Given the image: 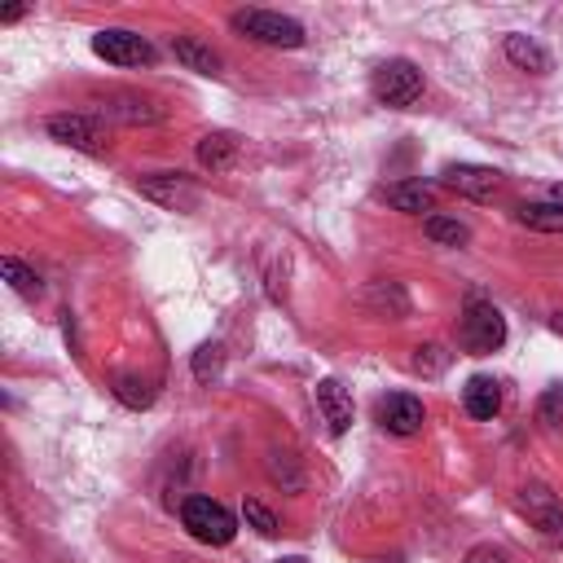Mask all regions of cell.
I'll use <instances>...</instances> for the list:
<instances>
[{
  "label": "cell",
  "instance_id": "cell-1",
  "mask_svg": "<svg viewBox=\"0 0 563 563\" xmlns=\"http://www.w3.org/2000/svg\"><path fill=\"white\" fill-rule=\"evenodd\" d=\"M233 32H242L255 45H268V49H300L309 41L296 19L277 14V10H238L233 14Z\"/></svg>",
  "mask_w": 563,
  "mask_h": 563
},
{
  "label": "cell",
  "instance_id": "cell-2",
  "mask_svg": "<svg viewBox=\"0 0 563 563\" xmlns=\"http://www.w3.org/2000/svg\"><path fill=\"white\" fill-rule=\"evenodd\" d=\"M181 524L203 545H229L238 537V519L216 497H185L181 502Z\"/></svg>",
  "mask_w": 563,
  "mask_h": 563
},
{
  "label": "cell",
  "instance_id": "cell-3",
  "mask_svg": "<svg viewBox=\"0 0 563 563\" xmlns=\"http://www.w3.org/2000/svg\"><path fill=\"white\" fill-rule=\"evenodd\" d=\"M458 340H462V348H467L471 357H489V353H497V348L506 344V318H502L493 305L471 300L467 313H462Z\"/></svg>",
  "mask_w": 563,
  "mask_h": 563
},
{
  "label": "cell",
  "instance_id": "cell-4",
  "mask_svg": "<svg viewBox=\"0 0 563 563\" xmlns=\"http://www.w3.org/2000/svg\"><path fill=\"white\" fill-rule=\"evenodd\" d=\"M375 97L392 111H410L423 97V71L410 58H392L375 71Z\"/></svg>",
  "mask_w": 563,
  "mask_h": 563
},
{
  "label": "cell",
  "instance_id": "cell-5",
  "mask_svg": "<svg viewBox=\"0 0 563 563\" xmlns=\"http://www.w3.org/2000/svg\"><path fill=\"white\" fill-rule=\"evenodd\" d=\"M137 189H141V198L159 203L163 211H194V207L203 203V194H198L194 176H185V172H154V176H137Z\"/></svg>",
  "mask_w": 563,
  "mask_h": 563
},
{
  "label": "cell",
  "instance_id": "cell-6",
  "mask_svg": "<svg viewBox=\"0 0 563 563\" xmlns=\"http://www.w3.org/2000/svg\"><path fill=\"white\" fill-rule=\"evenodd\" d=\"M93 54L111 67H150L154 62V45L137 32H124V27H111V32H97L93 36Z\"/></svg>",
  "mask_w": 563,
  "mask_h": 563
},
{
  "label": "cell",
  "instance_id": "cell-7",
  "mask_svg": "<svg viewBox=\"0 0 563 563\" xmlns=\"http://www.w3.org/2000/svg\"><path fill=\"white\" fill-rule=\"evenodd\" d=\"M45 133L80 154H102V124L93 115H80V111H62V115H49L45 119Z\"/></svg>",
  "mask_w": 563,
  "mask_h": 563
},
{
  "label": "cell",
  "instance_id": "cell-8",
  "mask_svg": "<svg viewBox=\"0 0 563 563\" xmlns=\"http://www.w3.org/2000/svg\"><path fill=\"white\" fill-rule=\"evenodd\" d=\"M440 181H445L449 189H458L462 198H475V203H489V198L502 189V172L480 168V163H449V168L440 172Z\"/></svg>",
  "mask_w": 563,
  "mask_h": 563
},
{
  "label": "cell",
  "instance_id": "cell-9",
  "mask_svg": "<svg viewBox=\"0 0 563 563\" xmlns=\"http://www.w3.org/2000/svg\"><path fill=\"white\" fill-rule=\"evenodd\" d=\"M423 423H427V410H423L418 397L392 392V397L379 401V427H383V432H392V436H418Z\"/></svg>",
  "mask_w": 563,
  "mask_h": 563
},
{
  "label": "cell",
  "instance_id": "cell-10",
  "mask_svg": "<svg viewBox=\"0 0 563 563\" xmlns=\"http://www.w3.org/2000/svg\"><path fill=\"white\" fill-rule=\"evenodd\" d=\"M318 410H322V418H326V427H331V436H344L348 427H353V392L340 383V379H322L318 383Z\"/></svg>",
  "mask_w": 563,
  "mask_h": 563
},
{
  "label": "cell",
  "instance_id": "cell-11",
  "mask_svg": "<svg viewBox=\"0 0 563 563\" xmlns=\"http://www.w3.org/2000/svg\"><path fill=\"white\" fill-rule=\"evenodd\" d=\"M524 510L545 541L563 545V506L550 497V489H524Z\"/></svg>",
  "mask_w": 563,
  "mask_h": 563
},
{
  "label": "cell",
  "instance_id": "cell-12",
  "mask_svg": "<svg viewBox=\"0 0 563 563\" xmlns=\"http://www.w3.org/2000/svg\"><path fill=\"white\" fill-rule=\"evenodd\" d=\"M462 405H467V414L480 418V423L497 418V414H502V383L489 379V375H475V379L462 388Z\"/></svg>",
  "mask_w": 563,
  "mask_h": 563
},
{
  "label": "cell",
  "instance_id": "cell-13",
  "mask_svg": "<svg viewBox=\"0 0 563 563\" xmlns=\"http://www.w3.org/2000/svg\"><path fill=\"white\" fill-rule=\"evenodd\" d=\"M194 154H198V163L207 172H229L238 163V154H242V141L233 133H207V137H198V150Z\"/></svg>",
  "mask_w": 563,
  "mask_h": 563
},
{
  "label": "cell",
  "instance_id": "cell-14",
  "mask_svg": "<svg viewBox=\"0 0 563 563\" xmlns=\"http://www.w3.org/2000/svg\"><path fill=\"white\" fill-rule=\"evenodd\" d=\"M172 58H176L185 71H194V76H220V54H216L211 45L194 41V36H176V41H172Z\"/></svg>",
  "mask_w": 563,
  "mask_h": 563
},
{
  "label": "cell",
  "instance_id": "cell-15",
  "mask_svg": "<svg viewBox=\"0 0 563 563\" xmlns=\"http://www.w3.org/2000/svg\"><path fill=\"white\" fill-rule=\"evenodd\" d=\"M388 203L397 211H410V216H423L436 207V189L423 185V181H401V185H388Z\"/></svg>",
  "mask_w": 563,
  "mask_h": 563
},
{
  "label": "cell",
  "instance_id": "cell-16",
  "mask_svg": "<svg viewBox=\"0 0 563 563\" xmlns=\"http://www.w3.org/2000/svg\"><path fill=\"white\" fill-rule=\"evenodd\" d=\"M506 58H510L519 71H532V76H545V71H550V54H545L532 36H506Z\"/></svg>",
  "mask_w": 563,
  "mask_h": 563
},
{
  "label": "cell",
  "instance_id": "cell-17",
  "mask_svg": "<svg viewBox=\"0 0 563 563\" xmlns=\"http://www.w3.org/2000/svg\"><path fill=\"white\" fill-rule=\"evenodd\" d=\"M515 220L537 233H563V207L559 203H524L515 207Z\"/></svg>",
  "mask_w": 563,
  "mask_h": 563
},
{
  "label": "cell",
  "instance_id": "cell-18",
  "mask_svg": "<svg viewBox=\"0 0 563 563\" xmlns=\"http://www.w3.org/2000/svg\"><path fill=\"white\" fill-rule=\"evenodd\" d=\"M111 392H115V401L128 405V410H150V405H154V383L141 379V375H119Z\"/></svg>",
  "mask_w": 563,
  "mask_h": 563
},
{
  "label": "cell",
  "instance_id": "cell-19",
  "mask_svg": "<svg viewBox=\"0 0 563 563\" xmlns=\"http://www.w3.org/2000/svg\"><path fill=\"white\" fill-rule=\"evenodd\" d=\"M0 273H5V282L23 296V300H41L45 296V287H41V277H36V268H27L23 260H14V255H5L0 260Z\"/></svg>",
  "mask_w": 563,
  "mask_h": 563
},
{
  "label": "cell",
  "instance_id": "cell-20",
  "mask_svg": "<svg viewBox=\"0 0 563 563\" xmlns=\"http://www.w3.org/2000/svg\"><path fill=\"white\" fill-rule=\"evenodd\" d=\"M423 233H427L436 246H462V242L471 238V229H467L462 220H453V216H427V220H423Z\"/></svg>",
  "mask_w": 563,
  "mask_h": 563
},
{
  "label": "cell",
  "instance_id": "cell-21",
  "mask_svg": "<svg viewBox=\"0 0 563 563\" xmlns=\"http://www.w3.org/2000/svg\"><path fill=\"white\" fill-rule=\"evenodd\" d=\"M106 115H111V119H124V124H154V119H159V111H154L146 97H133V93L115 97V102L106 106Z\"/></svg>",
  "mask_w": 563,
  "mask_h": 563
},
{
  "label": "cell",
  "instance_id": "cell-22",
  "mask_svg": "<svg viewBox=\"0 0 563 563\" xmlns=\"http://www.w3.org/2000/svg\"><path fill=\"white\" fill-rule=\"evenodd\" d=\"M370 305L375 309H392V318H405L410 313V300H405V291L397 287V282H375V287H370Z\"/></svg>",
  "mask_w": 563,
  "mask_h": 563
},
{
  "label": "cell",
  "instance_id": "cell-23",
  "mask_svg": "<svg viewBox=\"0 0 563 563\" xmlns=\"http://www.w3.org/2000/svg\"><path fill=\"white\" fill-rule=\"evenodd\" d=\"M445 366H449V353H445L440 344H423V348H414V375L436 379Z\"/></svg>",
  "mask_w": 563,
  "mask_h": 563
},
{
  "label": "cell",
  "instance_id": "cell-24",
  "mask_svg": "<svg viewBox=\"0 0 563 563\" xmlns=\"http://www.w3.org/2000/svg\"><path fill=\"white\" fill-rule=\"evenodd\" d=\"M242 519H246V528H255L260 537H277V515H273L264 502L246 497V502H242Z\"/></svg>",
  "mask_w": 563,
  "mask_h": 563
},
{
  "label": "cell",
  "instance_id": "cell-25",
  "mask_svg": "<svg viewBox=\"0 0 563 563\" xmlns=\"http://www.w3.org/2000/svg\"><path fill=\"white\" fill-rule=\"evenodd\" d=\"M220 366H225V348H220V344H203V348L194 353V379H198V383L216 379Z\"/></svg>",
  "mask_w": 563,
  "mask_h": 563
},
{
  "label": "cell",
  "instance_id": "cell-26",
  "mask_svg": "<svg viewBox=\"0 0 563 563\" xmlns=\"http://www.w3.org/2000/svg\"><path fill=\"white\" fill-rule=\"evenodd\" d=\"M268 471H273V480H277V484L287 480V489H300V484H305V480H300V471H296V462H291V453H287V462H277V453H273Z\"/></svg>",
  "mask_w": 563,
  "mask_h": 563
},
{
  "label": "cell",
  "instance_id": "cell-27",
  "mask_svg": "<svg viewBox=\"0 0 563 563\" xmlns=\"http://www.w3.org/2000/svg\"><path fill=\"white\" fill-rule=\"evenodd\" d=\"M462 563H510V554L502 545H471Z\"/></svg>",
  "mask_w": 563,
  "mask_h": 563
},
{
  "label": "cell",
  "instance_id": "cell-28",
  "mask_svg": "<svg viewBox=\"0 0 563 563\" xmlns=\"http://www.w3.org/2000/svg\"><path fill=\"white\" fill-rule=\"evenodd\" d=\"M559 401H563V388H550V397L541 401V418H545V423L554 418V405H559Z\"/></svg>",
  "mask_w": 563,
  "mask_h": 563
},
{
  "label": "cell",
  "instance_id": "cell-29",
  "mask_svg": "<svg viewBox=\"0 0 563 563\" xmlns=\"http://www.w3.org/2000/svg\"><path fill=\"white\" fill-rule=\"evenodd\" d=\"M23 14H27V5H10V10H5V14H0V23H19V19H23Z\"/></svg>",
  "mask_w": 563,
  "mask_h": 563
},
{
  "label": "cell",
  "instance_id": "cell-30",
  "mask_svg": "<svg viewBox=\"0 0 563 563\" xmlns=\"http://www.w3.org/2000/svg\"><path fill=\"white\" fill-rule=\"evenodd\" d=\"M550 331H554V335H563V309H559V313L550 318Z\"/></svg>",
  "mask_w": 563,
  "mask_h": 563
},
{
  "label": "cell",
  "instance_id": "cell-31",
  "mask_svg": "<svg viewBox=\"0 0 563 563\" xmlns=\"http://www.w3.org/2000/svg\"><path fill=\"white\" fill-rule=\"evenodd\" d=\"M550 203H559V207H563V185H554V189H550Z\"/></svg>",
  "mask_w": 563,
  "mask_h": 563
},
{
  "label": "cell",
  "instance_id": "cell-32",
  "mask_svg": "<svg viewBox=\"0 0 563 563\" xmlns=\"http://www.w3.org/2000/svg\"><path fill=\"white\" fill-rule=\"evenodd\" d=\"M277 563H309L305 554H287V559H277Z\"/></svg>",
  "mask_w": 563,
  "mask_h": 563
},
{
  "label": "cell",
  "instance_id": "cell-33",
  "mask_svg": "<svg viewBox=\"0 0 563 563\" xmlns=\"http://www.w3.org/2000/svg\"><path fill=\"white\" fill-rule=\"evenodd\" d=\"M379 563H405V559H379Z\"/></svg>",
  "mask_w": 563,
  "mask_h": 563
}]
</instances>
